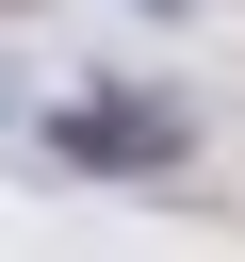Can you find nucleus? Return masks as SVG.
<instances>
[{"instance_id":"f257e3e1","label":"nucleus","mask_w":245,"mask_h":262,"mask_svg":"<svg viewBox=\"0 0 245 262\" xmlns=\"http://www.w3.org/2000/svg\"><path fill=\"white\" fill-rule=\"evenodd\" d=\"M49 147H65V164H98V180H163V164L196 147V115H180V98H65V115H49Z\"/></svg>"},{"instance_id":"f03ea898","label":"nucleus","mask_w":245,"mask_h":262,"mask_svg":"<svg viewBox=\"0 0 245 262\" xmlns=\"http://www.w3.org/2000/svg\"><path fill=\"white\" fill-rule=\"evenodd\" d=\"M163 16H180V0H163Z\"/></svg>"},{"instance_id":"7ed1b4c3","label":"nucleus","mask_w":245,"mask_h":262,"mask_svg":"<svg viewBox=\"0 0 245 262\" xmlns=\"http://www.w3.org/2000/svg\"><path fill=\"white\" fill-rule=\"evenodd\" d=\"M0 16H16V0H0Z\"/></svg>"}]
</instances>
